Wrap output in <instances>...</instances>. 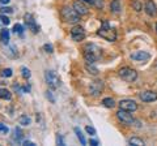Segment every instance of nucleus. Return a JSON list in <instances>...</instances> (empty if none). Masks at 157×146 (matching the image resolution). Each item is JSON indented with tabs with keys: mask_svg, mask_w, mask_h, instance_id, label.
Returning <instances> with one entry per match:
<instances>
[{
	"mask_svg": "<svg viewBox=\"0 0 157 146\" xmlns=\"http://www.w3.org/2000/svg\"><path fill=\"white\" fill-rule=\"evenodd\" d=\"M84 59H85V63H90V64H94L98 59L101 57V48L96 45H93V43H89V45H86L84 47Z\"/></svg>",
	"mask_w": 157,
	"mask_h": 146,
	"instance_id": "obj_1",
	"label": "nucleus"
},
{
	"mask_svg": "<svg viewBox=\"0 0 157 146\" xmlns=\"http://www.w3.org/2000/svg\"><path fill=\"white\" fill-rule=\"evenodd\" d=\"M97 34L100 35L101 38H104V39H106V41H109V42H114L117 39V30L114 29L113 26H110L107 20H102L101 27L98 29Z\"/></svg>",
	"mask_w": 157,
	"mask_h": 146,
	"instance_id": "obj_2",
	"label": "nucleus"
},
{
	"mask_svg": "<svg viewBox=\"0 0 157 146\" xmlns=\"http://www.w3.org/2000/svg\"><path fill=\"white\" fill-rule=\"evenodd\" d=\"M60 14L63 21L67 23H73L75 25V23H78V21H80V14L75 11L73 7H69V5L63 7L60 11Z\"/></svg>",
	"mask_w": 157,
	"mask_h": 146,
	"instance_id": "obj_3",
	"label": "nucleus"
},
{
	"mask_svg": "<svg viewBox=\"0 0 157 146\" xmlns=\"http://www.w3.org/2000/svg\"><path fill=\"white\" fill-rule=\"evenodd\" d=\"M118 74L122 80L127 81V82H133L137 78V72L135 69L130 68V67H123L118 70Z\"/></svg>",
	"mask_w": 157,
	"mask_h": 146,
	"instance_id": "obj_4",
	"label": "nucleus"
},
{
	"mask_svg": "<svg viewBox=\"0 0 157 146\" xmlns=\"http://www.w3.org/2000/svg\"><path fill=\"white\" fill-rule=\"evenodd\" d=\"M45 81L47 86L51 89V90H55L59 88V85H60V82H59V77L58 74L54 72V70H46L45 72Z\"/></svg>",
	"mask_w": 157,
	"mask_h": 146,
	"instance_id": "obj_5",
	"label": "nucleus"
},
{
	"mask_svg": "<svg viewBox=\"0 0 157 146\" xmlns=\"http://www.w3.org/2000/svg\"><path fill=\"white\" fill-rule=\"evenodd\" d=\"M117 117H118V120H119L120 123H123L124 125H132L135 123V119L132 117L131 112L126 111V110H122V108H119V111L117 112Z\"/></svg>",
	"mask_w": 157,
	"mask_h": 146,
	"instance_id": "obj_6",
	"label": "nucleus"
},
{
	"mask_svg": "<svg viewBox=\"0 0 157 146\" xmlns=\"http://www.w3.org/2000/svg\"><path fill=\"white\" fill-rule=\"evenodd\" d=\"M104 92V81L102 80H94L89 85V94L92 97H98Z\"/></svg>",
	"mask_w": 157,
	"mask_h": 146,
	"instance_id": "obj_7",
	"label": "nucleus"
},
{
	"mask_svg": "<svg viewBox=\"0 0 157 146\" xmlns=\"http://www.w3.org/2000/svg\"><path fill=\"white\" fill-rule=\"evenodd\" d=\"M86 37L85 34V29L82 26H73L72 30H71V38H72V41L75 42H80V41H84Z\"/></svg>",
	"mask_w": 157,
	"mask_h": 146,
	"instance_id": "obj_8",
	"label": "nucleus"
},
{
	"mask_svg": "<svg viewBox=\"0 0 157 146\" xmlns=\"http://www.w3.org/2000/svg\"><path fill=\"white\" fill-rule=\"evenodd\" d=\"M131 60L137 61V63H145L151 59V54L147 52V51H135L130 55Z\"/></svg>",
	"mask_w": 157,
	"mask_h": 146,
	"instance_id": "obj_9",
	"label": "nucleus"
},
{
	"mask_svg": "<svg viewBox=\"0 0 157 146\" xmlns=\"http://www.w3.org/2000/svg\"><path fill=\"white\" fill-rule=\"evenodd\" d=\"M118 104H119V108L126 110V111H130V112H133V111H136L137 110L136 102L132 101V99H123V101H120Z\"/></svg>",
	"mask_w": 157,
	"mask_h": 146,
	"instance_id": "obj_10",
	"label": "nucleus"
},
{
	"mask_svg": "<svg viewBox=\"0 0 157 146\" xmlns=\"http://www.w3.org/2000/svg\"><path fill=\"white\" fill-rule=\"evenodd\" d=\"M144 11L149 17H156L157 16V7L153 0H145L144 4Z\"/></svg>",
	"mask_w": 157,
	"mask_h": 146,
	"instance_id": "obj_11",
	"label": "nucleus"
},
{
	"mask_svg": "<svg viewBox=\"0 0 157 146\" xmlns=\"http://www.w3.org/2000/svg\"><path fill=\"white\" fill-rule=\"evenodd\" d=\"M24 20H25V23H26V27H29V29L33 31V33H38V29L39 27L37 26V22H35V20L33 17V14L31 13H26L24 16Z\"/></svg>",
	"mask_w": 157,
	"mask_h": 146,
	"instance_id": "obj_12",
	"label": "nucleus"
},
{
	"mask_svg": "<svg viewBox=\"0 0 157 146\" xmlns=\"http://www.w3.org/2000/svg\"><path fill=\"white\" fill-rule=\"evenodd\" d=\"M139 98L143 102H155L157 101V93L152 92V90H145L139 94Z\"/></svg>",
	"mask_w": 157,
	"mask_h": 146,
	"instance_id": "obj_13",
	"label": "nucleus"
},
{
	"mask_svg": "<svg viewBox=\"0 0 157 146\" xmlns=\"http://www.w3.org/2000/svg\"><path fill=\"white\" fill-rule=\"evenodd\" d=\"M75 8V11L77 12L80 16H85V14H88L89 13V9H88V7L84 4V2H81V0H76V2L73 3V5Z\"/></svg>",
	"mask_w": 157,
	"mask_h": 146,
	"instance_id": "obj_14",
	"label": "nucleus"
},
{
	"mask_svg": "<svg viewBox=\"0 0 157 146\" xmlns=\"http://www.w3.org/2000/svg\"><path fill=\"white\" fill-rule=\"evenodd\" d=\"M22 138H24V136H22L21 129H20V128H14L13 136H12V141L16 142V144H22Z\"/></svg>",
	"mask_w": 157,
	"mask_h": 146,
	"instance_id": "obj_15",
	"label": "nucleus"
},
{
	"mask_svg": "<svg viewBox=\"0 0 157 146\" xmlns=\"http://www.w3.org/2000/svg\"><path fill=\"white\" fill-rule=\"evenodd\" d=\"M0 41L4 45H8L9 43V30L7 29V27H4V29L0 31Z\"/></svg>",
	"mask_w": 157,
	"mask_h": 146,
	"instance_id": "obj_16",
	"label": "nucleus"
},
{
	"mask_svg": "<svg viewBox=\"0 0 157 146\" xmlns=\"http://www.w3.org/2000/svg\"><path fill=\"white\" fill-rule=\"evenodd\" d=\"M115 101L113 99V98H110V97H107V98H104L102 99V106L104 107H106V108H113V107H115Z\"/></svg>",
	"mask_w": 157,
	"mask_h": 146,
	"instance_id": "obj_17",
	"label": "nucleus"
},
{
	"mask_svg": "<svg viewBox=\"0 0 157 146\" xmlns=\"http://www.w3.org/2000/svg\"><path fill=\"white\" fill-rule=\"evenodd\" d=\"M18 124H21L22 127H29V125L31 124L30 116H27V115H21V116L18 117Z\"/></svg>",
	"mask_w": 157,
	"mask_h": 146,
	"instance_id": "obj_18",
	"label": "nucleus"
},
{
	"mask_svg": "<svg viewBox=\"0 0 157 146\" xmlns=\"http://www.w3.org/2000/svg\"><path fill=\"white\" fill-rule=\"evenodd\" d=\"M0 99H4V101H11V99H12V93H11L8 89H4V88H2V89H0Z\"/></svg>",
	"mask_w": 157,
	"mask_h": 146,
	"instance_id": "obj_19",
	"label": "nucleus"
},
{
	"mask_svg": "<svg viewBox=\"0 0 157 146\" xmlns=\"http://www.w3.org/2000/svg\"><path fill=\"white\" fill-rule=\"evenodd\" d=\"M110 8H111V12H113V13H119V12L122 11L120 2H119V0H113L111 4H110Z\"/></svg>",
	"mask_w": 157,
	"mask_h": 146,
	"instance_id": "obj_20",
	"label": "nucleus"
},
{
	"mask_svg": "<svg viewBox=\"0 0 157 146\" xmlns=\"http://www.w3.org/2000/svg\"><path fill=\"white\" fill-rule=\"evenodd\" d=\"M85 69H86V72H88L89 74H92V76H97V74H98V69L94 67V64L85 63Z\"/></svg>",
	"mask_w": 157,
	"mask_h": 146,
	"instance_id": "obj_21",
	"label": "nucleus"
},
{
	"mask_svg": "<svg viewBox=\"0 0 157 146\" xmlns=\"http://www.w3.org/2000/svg\"><path fill=\"white\" fill-rule=\"evenodd\" d=\"M73 131H75V133H76V136H77L78 141H80V144H81V145H86V140H85V137H84V135L81 133L80 129H78L77 127H75Z\"/></svg>",
	"mask_w": 157,
	"mask_h": 146,
	"instance_id": "obj_22",
	"label": "nucleus"
},
{
	"mask_svg": "<svg viewBox=\"0 0 157 146\" xmlns=\"http://www.w3.org/2000/svg\"><path fill=\"white\" fill-rule=\"evenodd\" d=\"M128 142L132 146H143L144 145V141L141 138H137V137H132V138H130Z\"/></svg>",
	"mask_w": 157,
	"mask_h": 146,
	"instance_id": "obj_23",
	"label": "nucleus"
},
{
	"mask_svg": "<svg viewBox=\"0 0 157 146\" xmlns=\"http://www.w3.org/2000/svg\"><path fill=\"white\" fill-rule=\"evenodd\" d=\"M13 33L21 35V34L24 33V26L21 25V23H14V26H13Z\"/></svg>",
	"mask_w": 157,
	"mask_h": 146,
	"instance_id": "obj_24",
	"label": "nucleus"
},
{
	"mask_svg": "<svg viewBox=\"0 0 157 146\" xmlns=\"http://www.w3.org/2000/svg\"><path fill=\"white\" fill-rule=\"evenodd\" d=\"M21 74H22V77L24 78H30V76H31V73H30V70L26 68V67H21Z\"/></svg>",
	"mask_w": 157,
	"mask_h": 146,
	"instance_id": "obj_25",
	"label": "nucleus"
},
{
	"mask_svg": "<svg viewBox=\"0 0 157 146\" xmlns=\"http://www.w3.org/2000/svg\"><path fill=\"white\" fill-rule=\"evenodd\" d=\"M131 5H132V8H133V9H135L136 12H140V11H141V3L139 2V0H132Z\"/></svg>",
	"mask_w": 157,
	"mask_h": 146,
	"instance_id": "obj_26",
	"label": "nucleus"
},
{
	"mask_svg": "<svg viewBox=\"0 0 157 146\" xmlns=\"http://www.w3.org/2000/svg\"><path fill=\"white\" fill-rule=\"evenodd\" d=\"M43 50H45V52H47V54H53L54 52V47H53L51 43H46V45L43 46Z\"/></svg>",
	"mask_w": 157,
	"mask_h": 146,
	"instance_id": "obj_27",
	"label": "nucleus"
},
{
	"mask_svg": "<svg viewBox=\"0 0 157 146\" xmlns=\"http://www.w3.org/2000/svg\"><path fill=\"white\" fill-rule=\"evenodd\" d=\"M46 98L51 102V103H55V98H54V95H53V90H51V89L46 92Z\"/></svg>",
	"mask_w": 157,
	"mask_h": 146,
	"instance_id": "obj_28",
	"label": "nucleus"
},
{
	"mask_svg": "<svg viewBox=\"0 0 157 146\" xmlns=\"http://www.w3.org/2000/svg\"><path fill=\"white\" fill-rule=\"evenodd\" d=\"M0 13L5 14V13H13V9L11 7H0Z\"/></svg>",
	"mask_w": 157,
	"mask_h": 146,
	"instance_id": "obj_29",
	"label": "nucleus"
},
{
	"mask_svg": "<svg viewBox=\"0 0 157 146\" xmlns=\"http://www.w3.org/2000/svg\"><path fill=\"white\" fill-rule=\"evenodd\" d=\"M12 74H13V72H12L11 68H7V69H4L3 72H2V76L3 77H11Z\"/></svg>",
	"mask_w": 157,
	"mask_h": 146,
	"instance_id": "obj_30",
	"label": "nucleus"
},
{
	"mask_svg": "<svg viewBox=\"0 0 157 146\" xmlns=\"http://www.w3.org/2000/svg\"><path fill=\"white\" fill-rule=\"evenodd\" d=\"M0 20H2V22H3L5 26H8V25H9V22H11V20L8 18L5 14H0Z\"/></svg>",
	"mask_w": 157,
	"mask_h": 146,
	"instance_id": "obj_31",
	"label": "nucleus"
},
{
	"mask_svg": "<svg viewBox=\"0 0 157 146\" xmlns=\"http://www.w3.org/2000/svg\"><path fill=\"white\" fill-rule=\"evenodd\" d=\"M85 132L88 133V135H90V136H96V129H94L93 127H85Z\"/></svg>",
	"mask_w": 157,
	"mask_h": 146,
	"instance_id": "obj_32",
	"label": "nucleus"
},
{
	"mask_svg": "<svg viewBox=\"0 0 157 146\" xmlns=\"http://www.w3.org/2000/svg\"><path fill=\"white\" fill-rule=\"evenodd\" d=\"M56 144L60 145V146H64V145H66V144H64V140H63V137H62L60 135H58V137H56Z\"/></svg>",
	"mask_w": 157,
	"mask_h": 146,
	"instance_id": "obj_33",
	"label": "nucleus"
},
{
	"mask_svg": "<svg viewBox=\"0 0 157 146\" xmlns=\"http://www.w3.org/2000/svg\"><path fill=\"white\" fill-rule=\"evenodd\" d=\"M93 3H94V5L101 8V9L104 8V2H102V0H93Z\"/></svg>",
	"mask_w": 157,
	"mask_h": 146,
	"instance_id": "obj_34",
	"label": "nucleus"
},
{
	"mask_svg": "<svg viewBox=\"0 0 157 146\" xmlns=\"http://www.w3.org/2000/svg\"><path fill=\"white\" fill-rule=\"evenodd\" d=\"M8 131H9V129H8L5 125L4 124H0V132H3V133H8Z\"/></svg>",
	"mask_w": 157,
	"mask_h": 146,
	"instance_id": "obj_35",
	"label": "nucleus"
},
{
	"mask_svg": "<svg viewBox=\"0 0 157 146\" xmlns=\"http://www.w3.org/2000/svg\"><path fill=\"white\" fill-rule=\"evenodd\" d=\"M22 145H25V146H35L34 142H31V141H27V140L22 141Z\"/></svg>",
	"mask_w": 157,
	"mask_h": 146,
	"instance_id": "obj_36",
	"label": "nucleus"
},
{
	"mask_svg": "<svg viewBox=\"0 0 157 146\" xmlns=\"http://www.w3.org/2000/svg\"><path fill=\"white\" fill-rule=\"evenodd\" d=\"M89 145H92V146H98V145H100V141H97V140H89Z\"/></svg>",
	"mask_w": 157,
	"mask_h": 146,
	"instance_id": "obj_37",
	"label": "nucleus"
},
{
	"mask_svg": "<svg viewBox=\"0 0 157 146\" xmlns=\"http://www.w3.org/2000/svg\"><path fill=\"white\" fill-rule=\"evenodd\" d=\"M9 2H11V0H0V3H2V4H4V5H7V4H9Z\"/></svg>",
	"mask_w": 157,
	"mask_h": 146,
	"instance_id": "obj_38",
	"label": "nucleus"
},
{
	"mask_svg": "<svg viewBox=\"0 0 157 146\" xmlns=\"http://www.w3.org/2000/svg\"><path fill=\"white\" fill-rule=\"evenodd\" d=\"M81 2H84V3H86V4H94L93 0H81Z\"/></svg>",
	"mask_w": 157,
	"mask_h": 146,
	"instance_id": "obj_39",
	"label": "nucleus"
},
{
	"mask_svg": "<svg viewBox=\"0 0 157 146\" xmlns=\"http://www.w3.org/2000/svg\"><path fill=\"white\" fill-rule=\"evenodd\" d=\"M156 34H157V23H156Z\"/></svg>",
	"mask_w": 157,
	"mask_h": 146,
	"instance_id": "obj_40",
	"label": "nucleus"
}]
</instances>
